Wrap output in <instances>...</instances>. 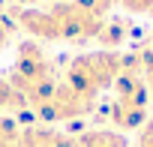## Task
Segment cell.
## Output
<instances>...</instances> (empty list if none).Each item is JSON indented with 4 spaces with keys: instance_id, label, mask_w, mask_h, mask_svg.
<instances>
[{
    "instance_id": "11",
    "label": "cell",
    "mask_w": 153,
    "mask_h": 147,
    "mask_svg": "<svg viewBox=\"0 0 153 147\" xmlns=\"http://www.w3.org/2000/svg\"><path fill=\"white\" fill-rule=\"evenodd\" d=\"M45 3H60V0H45Z\"/></svg>"
},
{
    "instance_id": "3",
    "label": "cell",
    "mask_w": 153,
    "mask_h": 147,
    "mask_svg": "<svg viewBox=\"0 0 153 147\" xmlns=\"http://www.w3.org/2000/svg\"><path fill=\"white\" fill-rule=\"evenodd\" d=\"M21 147H78V138L45 126H27L21 129Z\"/></svg>"
},
{
    "instance_id": "7",
    "label": "cell",
    "mask_w": 153,
    "mask_h": 147,
    "mask_svg": "<svg viewBox=\"0 0 153 147\" xmlns=\"http://www.w3.org/2000/svg\"><path fill=\"white\" fill-rule=\"evenodd\" d=\"M0 147H21V129L9 117H0Z\"/></svg>"
},
{
    "instance_id": "4",
    "label": "cell",
    "mask_w": 153,
    "mask_h": 147,
    "mask_svg": "<svg viewBox=\"0 0 153 147\" xmlns=\"http://www.w3.org/2000/svg\"><path fill=\"white\" fill-rule=\"evenodd\" d=\"M78 147H126V138L108 129H90L78 138Z\"/></svg>"
},
{
    "instance_id": "2",
    "label": "cell",
    "mask_w": 153,
    "mask_h": 147,
    "mask_svg": "<svg viewBox=\"0 0 153 147\" xmlns=\"http://www.w3.org/2000/svg\"><path fill=\"white\" fill-rule=\"evenodd\" d=\"M90 108H93V102H90V99H84L78 90H72L66 81H63V84L57 81L54 93H51L42 105H36V108H30V111H33V114H36V120H42V123H60V120L84 117Z\"/></svg>"
},
{
    "instance_id": "8",
    "label": "cell",
    "mask_w": 153,
    "mask_h": 147,
    "mask_svg": "<svg viewBox=\"0 0 153 147\" xmlns=\"http://www.w3.org/2000/svg\"><path fill=\"white\" fill-rule=\"evenodd\" d=\"M129 12H153V0H123Z\"/></svg>"
},
{
    "instance_id": "6",
    "label": "cell",
    "mask_w": 153,
    "mask_h": 147,
    "mask_svg": "<svg viewBox=\"0 0 153 147\" xmlns=\"http://www.w3.org/2000/svg\"><path fill=\"white\" fill-rule=\"evenodd\" d=\"M105 48H117L123 39H126V27L120 24V21H111V24H102V30H99V36H96Z\"/></svg>"
},
{
    "instance_id": "10",
    "label": "cell",
    "mask_w": 153,
    "mask_h": 147,
    "mask_svg": "<svg viewBox=\"0 0 153 147\" xmlns=\"http://www.w3.org/2000/svg\"><path fill=\"white\" fill-rule=\"evenodd\" d=\"M138 147H153V123H147L141 129V138H138Z\"/></svg>"
},
{
    "instance_id": "5",
    "label": "cell",
    "mask_w": 153,
    "mask_h": 147,
    "mask_svg": "<svg viewBox=\"0 0 153 147\" xmlns=\"http://www.w3.org/2000/svg\"><path fill=\"white\" fill-rule=\"evenodd\" d=\"M0 111H27L24 96L12 87L9 78H0Z\"/></svg>"
},
{
    "instance_id": "9",
    "label": "cell",
    "mask_w": 153,
    "mask_h": 147,
    "mask_svg": "<svg viewBox=\"0 0 153 147\" xmlns=\"http://www.w3.org/2000/svg\"><path fill=\"white\" fill-rule=\"evenodd\" d=\"M9 39H12V27H9L3 18H0V51H3V48L9 45Z\"/></svg>"
},
{
    "instance_id": "1",
    "label": "cell",
    "mask_w": 153,
    "mask_h": 147,
    "mask_svg": "<svg viewBox=\"0 0 153 147\" xmlns=\"http://www.w3.org/2000/svg\"><path fill=\"white\" fill-rule=\"evenodd\" d=\"M126 72V60L114 51H93V54H78L66 66V84L78 90L84 99H96L99 90L111 87Z\"/></svg>"
}]
</instances>
